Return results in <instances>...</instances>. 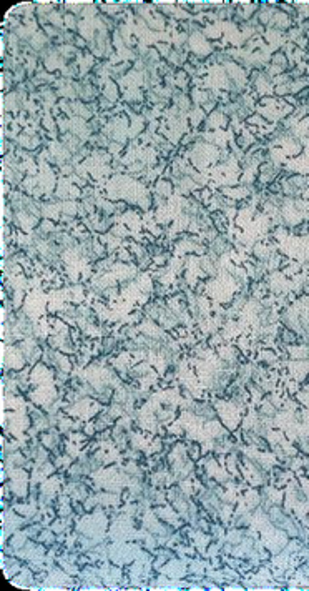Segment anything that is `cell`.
Here are the masks:
<instances>
[{
    "mask_svg": "<svg viewBox=\"0 0 309 591\" xmlns=\"http://www.w3.org/2000/svg\"><path fill=\"white\" fill-rule=\"evenodd\" d=\"M173 192H174V185L172 180H166L163 177H160V179L153 183V193H158V195L168 198V200L173 197Z\"/></svg>",
    "mask_w": 309,
    "mask_h": 591,
    "instance_id": "1",
    "label": "cell"
},
{
    "mask_svg": "<svg viewBox=\"0 0 309 591\" xmlns=\"http://www.w3.org/2000/svg\"><path fill=\"white\" fill-rule=\"evenodd\" d=\"M101 95H103L105 99H108L110 102H113V103L118 102L121 95H120V87L115 83V80L108 79L107 82L103 83V87H101Z\"/></svg>",
    "mask_w": 309,
    "mask_h": 591,
    "instance_id": "2",
    "label": "cell"
},
{
    "mask_svg": "<svg viewBox=\"0 0 309 591\" xmlns=\"http://www.w3.org/2000/svg\"><path fill=\"white\" fill-rule=\"evenodd\" d=\"M132 70H133V62H128V60H123V62H118V63H113L110 79H112V80H121V79H125V77H127Z\"/></svg>",
    "mask_w": 309,
    "mask_h": 591,
    "instance_id": "3",
    "label": "cell"
},
{
    "mask_svg": "<svg viewBox=\"0 0 309 591\" xmlns=\"http://www.w3.org/2000/svg\"><path fill=\"white\" fill-rule=\"evenodd\" d=\"M270 63H271V65H274V67H279L283 72L290 70V59H288V55L284 54V52H281V50H274L273 54H271Z\"/></svg>",
    "mask_w": 309,
    "mask_h": 591,
    "instance_id": "4",
    "label": "cell"
},
{
    "mask_svg": "<svg viewBox=\"0 0 309 591\" xmlns=\"http://www.w3.org/2000/svg\"><path fill=\"white\" fill-rule=\"evenodd\" d=\"M60 210H62V215L78 218V204H77L75 200L60 202Z\"/></svg>",
    "mask_w": 309,
    "mask_h": 591,
    "instance_id": "5",
    "label": "cell"
},
{
    "mask_svg": "<svg viewBox=\"0 0 309 591\" xmlns=\"http://www.w3.org/2000/svg\"><path fill=\"white\" fill-rule=\"evenodd\" d=\"M153 47L156 48L158 54L161 55V59H165V60L168 59L170 54H172V50H173V45L170 42H154Z\"/></svg>",
    "mask_w": 309,
    "mask_h": 591,
    "instance_id": "6",
    "label": "cell"
}]
</instances>
